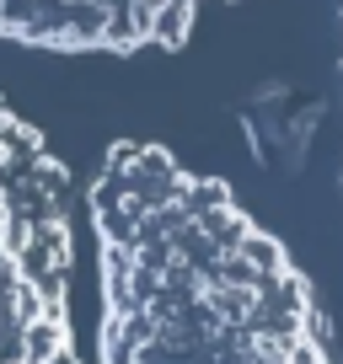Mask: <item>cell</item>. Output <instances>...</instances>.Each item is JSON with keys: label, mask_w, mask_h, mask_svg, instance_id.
Returning <instances> with one entry per match:
<instances>
[{"label": "cell", "mask_w": 343, "mask_h": 364, "mask_svg": "<svg viewBox=\"0 0 343 364\" xmlns=\"http://www.w3.org/2000/svg\"><path fill=\"white\" fill-rule=\"evenodd\" d=\"M215 6L236 0H0V43L48 54L177 48Z\"/></svg>", "instance_id": "obj_3"}, {"label": "cell", "mask_w": 343, "mask_h": 364, "mask_svg": "<svg viewBox=\"0 0 343 364\" xmlns=\"http://www.w3.org/2000/svg\"><path fill=\"white\" fill-rule=\"evenodd\" d=\"M92 236L102 364H332L306 273L226 182L172 150H107Z\"/></svg>", "instance_id": "obj_1"}, {"label": "cell", "mask_w": 343, "mask_h": 364, "mask_svg": "<svg viewBox=\"0 0 343 364\" xmlns=\"http://www.w3.org/2000/svg\"><path fill=\"white\" fill-rule=\"evenodd\" d=\"M70 268V171L33 124L0 107V364H80Z\"/></svg>", "instance_id": "obj_2"}]
</instances>
